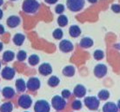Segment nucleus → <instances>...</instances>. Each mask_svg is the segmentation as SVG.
Returning <instances> with one entry per match:
<instances>
[{
    "label": "nucleus",
    "mask_w": 120,
    "mask_h": 112,
    "mask_svg": "<svg viewBox=\"0 0 120 112\" xmlns=\"http://www.w3.org/2000/svg\"><path fill=\"white\" fill-rule=\"evenodd\" d=\"M22 8L26 13H35L39 9V3L37 0H24Z\"/></svg>",
    "instance_id": "f257e3e1"
},
{
    "label": "nucleus",
    "mask_w": 120,
    "mask_h": 112,
    "mask_svg": "<svg viewBox=\"0 0 120 112\" xmlns=\"http://www.w3.org/2000/svg\"><path fill=\"white\" fill-rule=\"evenodd\" d=\"M51 106L57 111L63 110L66 106V101L62 96H55L51 99Z\"/></svg>",
    "instance_id": "f03ea898"
},
{
    "label": "nucleus",
    "mask_w": 120,
    "mask_h": 112,
    "mask_svg": "<svg viewBox=\"0 0 120 112\" xmlns=\"http://www.w3.org/2000/svg\"><path fill=\"white\" fill-rule=\"evenodd\" d=\"M66 5L71 11H79L84 8V0H66Z\"/></svg>",
    "instance_id": "7ed1b4c3"
},
{
    "label": "nucleus",
    "mask_w": 120,
    "mask_h": 112,
    "mask_svg": "<svg viewBox=\"0 0 120 112\" xmlns=\"http://www.w3.org/2000/svg\"><path fill=\"white\" fill-rule=\"evenodd\" d=\"M84 103L90 110H97L99 108L100 100L96 97H87L84 98Z\"/></svg>",
    "instance_id": "20e7f679"
},
{
    "label": "nucleus",
    "mask_w": 120,
    "mask_h": 112,
    "mask_svg": "<svg viewBox=\"0 0 120 112\" xmlns=\"http://www.w3.org/2000/svg\"><path fill=\"white\" fill-rule=\"evenodd\" d=\"M51 106L50 103L45 100L37 101L34 105V111L35 112H50Z\"/></svg>",
    "instance_id": "39448f33"
},
{
    "label": "nucleus",
    "mask_w": 120,
    "mask_h": 112,
    "mask_svg": "<svg viewBox=\"0 0 120 112\" xmlns=\"http://www.w3.org/2000/svg\"><path fill=\"white\" fill-rule=\"evenodd\" d=\"M18 103V105L21 107V108L26 109H29L31 106V104H32V99H31V97L29 95L24 94L19 97Z\"/></svg>",
    "instance_id": "423d86ee"
},
{
    "label": "nucleus",
    "mask_w": 120,
    "mask_h": 112,
    "mask_svg": "<svg viewBox=\"0 0 120 112\" xmlns=\"http://www.w3.org/2000/svg\"><path fill=\"white\" fill-rule=\"evenodd\" d=\"M40 80L38 77H30L26 83V88L30 91H36L40 88Z\"/></svg>",
    "instance_id": "0eeeda50"
},
{
    "label": "nucleus",
    "mask_w": 120,
    "mask_h": 112,
    "mask_svg": "<svg viewBox=\"0 0 120 112\" xmlns=\"http://www.w3.org/2000/svg\"><path fill=\"white\" fill-rule=\"evenodd\" d=\"M107 74V67L103 64H97L94 68V75L98 78H102Z\"/></svg>",
    "instance_id": "6e6552de"
},
{
    "label": "nucleus",
    "mask_w": 120,
    "mask_h": 112,
    "mask_svg": "<svg viewBox=\"0 0 120 112\" xmlns=\"http://www.w3.org/2000/svg\"><path fill=\"white\" fill-rule=\"evenodd\" d=\"M74 46L72 44V43L71 41L67 39L62 40L59 43V49L62 52H64V53H68V52H71L73 50Z\"/></svg>",
    "instance_id": "1a4fd4ad"
},
{
    "label": "nucleus",
    "mask_w": 120,
    "mask_h": 112,
    "mask_svg": "<svg viewBox=\"0 0 120 112\" xmlns=\"http://www.w3.org/2000/svg\"><path fill=\"white\" fill-rule=\"evenodd\" d=\"M15 70L13 68H11V67H4L1 72L3 78L6 79V80H11L15 76Z\"/></svg>",
    "instance_id": "9d476101"
},
{
    "label": "nucleus",
    "mask_w": 120,
    "mask_h": 112,
    "mask_svg": "<svg viewBox=\"0 0 120 112\" xmlns=\"http://www.w3.org/2000/svg\"><path fill=\"white\" fill-rule=\"evenodd\" d=\"M38 72L43 76H49L52 72V67L48 63L42 64L38 68Z\"/></svg>",
    "instance_id": "9b49d317"
},
{
    "label": "nucleus",
    "mask_w": 120,
    "mask_h": 112,
    "mask_svg": "<svg viewBox=\"0 0 120 112\" xmlns=\"http://www.w3.org/2000/svg\"><path fill=\"white\" fill-rule=\"evenodd\" d=\"M21 23V19L18 16H11L7 19V25L10 28H15L18 26Z\"/></svg>",
    "instance_id": "f8f14e48"
},
{
    "label": "nucleus",
    "mask_w": 120,
    "mask_h": 112,
    "mask_svg": "<svg viewBox=\"0 0 120 112\" xmlns=\"http://www.w3.org/2000/svg\"><path fill=\"white\" fill-rule=\"evenodd\" d=\"M73 94L75 95L76 97H78V98L84 97L86 94V89L82 84H78L73 90Z\"/></svg>",
    "instance_id": "ddd939ff"
},
{
    "label": "nucleus",
    "mask_w": 120,
    "mask_h": 112,
    "mask_svg": "<svg viewBox=\"0 0 120 112\" xmlns=\"http://www.w3.org/2000/svg\"><path fill=\"white\" fill-rule=\"evenodd\" d=\"M103 112H118V108L114 103L108 102L103 106Z\"/></svg>",
    "instance_id": "4468645a"
},
{
    "label": "nucleus",
    "mask_w": 120,
    "mask_h": 112,
    "mask_svg": "<svg viewBox=\"0 0 120 112\" xmlns=\"http://www.w3.org/2000/svg\"><path fill=\"white\" fill-rule=\"evenodd\" d=\"M2 95L4 98H7V99H11L12 97L15 96V90L14 89L11 88V87H4L2 90Z\"/></svg>",
    "instance_id": "2eb2a0df"
},
{
    "label": "nucleus",
    "mask_w": 120,
    "mask_h": 112,
    "mask_svg": "<svg viewBox=\"0 0 120 112\" xmlns=\"http://www.w3.org/2000/svg\"><path fill=\"white\" fill-rule=\"evenodd\" d=\"M15 86L17 90L19 92H24L26 90V83L23 78H18L16 80Z\"/></svg>",
    "instance_id": "dca6fc26"
},
{
    "label": "nucleus",
    "mask_w": 120,
    "mask_h": 112,
    "mask_svg": "<svg viewBox=\"0 0 120 112\" xmlns=\"http://www.w3.org/2000/svg\"><path fill=\"white\" fill-rule=\"evenodd\" d=\"M93 40L90 37H84V38H82L80 40V43H79V45L80 47L84 49H88V48H90L91 46L93 45Z\"/></svg>",
    "instance_id": "f3484780"
},
{
    "label": "nucleus",
    "mask_w": 120,
    "mask_h": 112,
    "mask_svg": "<svg viewBox=\"0 0 120 112\" xmlns=\"http://www.w3.org/2000/svg\"><path fill=\"white\" fill-rule=\"evenodd\" d=\"M69 34L71 37H78L81 35V29L78 25H71L69 29Z\"/></svg>",
    "instance_id": "a211bd4d"
},
{
    "label": "nucleus",
    "mask_w": 120,
    "mask_h": 112,
    "mask_svg": "<svg viewBox=\"0 0 120 112\" xmlns=\"http://www.w3.org/2000/svg\"><path fill=\"white\" fill-rule=\"evenodd\" d=\"M63 74L67 77H71L75 75V68L72 65L65 66L63 69Z\"/></svg>",
    "instance_id": "6ab92c4d"
},
{
    "label": "nucleus",
    "mask_w": 120,
    "mask_h": 112,
    "mask_svg": "<svg viewBox=\"0 0 120 112\" xmlns=\"http://www.w3.org/2000/svg\"><path fill=\"white\" fill-rule=\"evenodd\" d=\"M24 39H25V36L24 35L21 33H17L13 37V43H15L17 46H21L24 42Z\"/></svg>",
    "instance_id": "aec40b11"
},
{
    "label": "nucleus",
    "mask_w": 120,
    "mask_h": 112,
    "mask_svg": "<svg viewBox=\"0 0 120 112\" xmlns=\"http://www.w3.org/2000/svg\"><path fill=\"white\" fill-rule=\"evenodd\" d=\"M15 58V54H14V52L11 51H6L4 52L3 54V60L4 62H6V63H8V62H11Z\"/></svg>",
    "instance_id": "412c9836"
},
{
    "label": "nucleus",
    "mask_w": 120,
    "mask_h": 112,
    "mask_svg": "<svg viewBox=\"0 0 120 112\" xmlns=\"http://www.w3.org/2000/svg\"><path fill=\"white\" fill-rule=\"evenodd\" d=\"M13 109V104L11 102L4 103L0 106V112H12Z\"/></svg>",
    "instance_id": "4be33fe9"
},
{
    "label": "nucleus",
    "mask_w": 120,
    "mask_h": 112,
    "mask_svg": "<svg viewBox=\"0 0 120 112\" xmlns=\"http://www.w3.org/2000/svg\"><path fill=\"white\" fill-rule=\"evenodd\" d=\"M109 97H110V92L107 90H102L99 91L98 94V98L101 101L107 100Z\"/></svg>",
    "instance_id": "5701e85b"
},
{
    "label": "nucleus",
    "mask_w": 120,
    "mask_h": 112,
    "mask_svg": "<svg viewBox=\"0 0 120 112\" xmlns=\"http://www.w3.org/2000/svg\"><path fill=\"white\" fill-rule=\"evenodd\" d=\"M57 24H58V25H59L60 27H64V26H66L68 24V18H67V17L65 15L61 14L57 18Z\"/></svg>",
    "instance_id": "b1692460"
},
{
    "label": "nucleus",
    "mask_w": 120,
    "mask_h": 112,
    "mask_svg": "<svg viewBox=\"0 0 120 112\" xmlns=\"http://www.w3.org/2000/svg\"><path fill=\"white\" fill-rule=\"evenodd\" d=\"M59 83H60L59 78L56 76H51L48 80V85L51 86V87H57V85L59 84Z\"/></svg>",
    "instance_id": "393cba45"
},
{
    "label": "nucleus",
    "mask_w": 120,
    "mask_h": 112,
    "mask_svg": "<svg viewBox=\"0 0 120 112\" xmlns=\"http://www.w3.org/2000/svg\"><path fill=\"white\" fill-rule=\"evenodd\" d=\"M39 61H40L39 57L38 56V55H35V54L30 56V58H29V59H28V62H29L30 65H31V66H35V65H37V64L39 63Z\"/></svg>",
    "instance_id": "a878e982"
},
{
    "label": "nucleus",
    "mask_w": 120,
    "mask_h": 112,
    "mask_svg": "<svg viewBox=\"0 0 120 112\" xmlns=\"http://www.w3.org/2000/svg\"><path fill=\"white\" fill-rule=\"evenodd\" d=\"M93 57H94V58H95L96 60L100 61L105 58V53H104V51H101V50H97V51H95L94 53H93Z\"/></svg>",
    "instance_id": "bb28decb"
},
{
    "label": "nucleus",
    "mask_w": 120,
    "mask_h": 112,
    "mask_svg": "<svg viewBox=\"0 0 120 112\" xmlns=\"http://www.w3.org/2000/svg\"><path fill=\"white\" fill-rule=\"evenodd\" d=\"M52 36L54 37L55 39L57 40H60L64 36V32L63 30H61V29H56V30L53 31V33H52Z\"/></svg>",
    "instance_id": "cd10ccee"
},
{
    "label": "nucleus",
    "mask_w": 120,
    "mask_h": 112,
    "mask_svg": "<svg viewBox=\"0 0 120 112\" xmlns=\"http://www.w3.org/2000/svg\"><path fill=\"white\" fill-rule=\"evenodd\" d=\"M27 58V54L24 51H19L17 54V59H18L19 62H24Z\"/></svg>",
    "instance_id": "c85d7f7f"
},
{
    "label": "nucleus",
    "mask_w": 120,
    "mask_h": 112,
    "mask_svg": "<svg viewBox=\"0 0 120 112\" xmlns=\"http://www.w3.org/2000/svg\"><path fill=\"white\" fill-rule=\"evenodd\" d=\"M82 106H83L82 102L79 100H75L71 104V108L74 109V110H79V109H81Z\"/></svg>",
    "instance_id": "c756f323"
},
{
    "label": "nucleus",
    "mask_w": 120,
    "mask_h": 112,
    "mask_svg": "<svg viewBox=\"0 0 120 112\" xmlns=\"http://www.w3.org/2000/svg\"><path fill=\"white\" fill-rule=\"evenodd\" d=\"M55 11H56V13L61 15V14L64 11V6L63 4H57V5L55 7Z\"/></svg>",
    "instance_id": "7c9ffc66"
},
{
    "label": "nucleus",
    "mask_w": 120,
    "mask_h": 112,
    "mask_svg": "<svg viewBox=\"0 0 120 112\" xmlns=\"http://www.w3.org/2000/svg\"><path fill=\"white\" fill-rule=\"evenodd\" d=\"M61 95H62V97H63L64 99H67V98H69V97H71V91H70L69 90H64L62 91Z\"/></svg>",
    "instance_id": "2f4dec72"
},
{
    "label": "nucleus",
    "mask_w": 120,
    "mask_h": 112,
    "mask_svg": "<svg viewBox=\"0 0 120 112\" xmlns=\"http://www.w3.org/2000/svg\"><path fill=\"white\" fill-rule=\"evenodd\" d=\"M111 10L115 13H119L120 12V5L119 4H112L111 5Z\"/></svg>",
    "instance_id": "473e14b6"
},
{
    "label": "nucleus",
    "mask_w": 120,
    "mask_h": 112,
    "mask_svg": "<svg viewBox=\"0 0 120 112\" xmlns=\"http://www.w3.org/2000/svg\"><path fill=\"white\" fill-rule=\"evenodd\" d=\"M57 1H58V0H45V2L50 4H54L57 3Z\"/></svg>",
    "instance_id": "72a5a7b5"
},
{
    "label": "nucleus",
    "mask_w": 120,
    "mask_h": 112,
    "mask_svg": "<svg viewBox=\"0 0 120 112\" xmlns=\"http://www.w3.org/2000/svg\"><path fill=\"white\" fill-rule=\"evenodd\" d=\"M4 31H5V30H4V25L3 24H0V35H2V34L4 33Z\"/></svg>",
    "instance_id": "f704fd0d"
},
{
    "label": "nucleus",
    "mask_w": 120,
    "mask_h": 112,
    "mask_svg": "<svg viewBox=\"0 0 120 112\" xmlns=\"http://www.w3.org/2000/svg\"><path fill=\"white\" fill-rule=\"evenodd\" d=\"M90 3H91V4H95V3H97L98 2V0H88Z\"/></svg>",
    "instance_id": "c9c22d12"
},
{
    "label": "nucleus",
    "mask_w": 120,
    "mask_h": 112,
    "mask_svg": "<svg viewBox=\"0 0 120 112\" xmlns=\"http://www.w3.org/2000/svg\"><path fill=\"white\" fill-rule=\"evenodd\" d=\"M2 18H3V11L0 9V19H2Z\"/></svg>",
    "instance_id": "e433bc0d"
},
{
    "label": "nucleus",
    "mask_w": 120,
    "mask_h": 112,
    "mask_svg": "<svg viewBox=\"0 0 120 112\" xmlns=\"http://www.w3.org/2000/svg\"><path fill=\"white\" fill-rule=\"evenodd\" d=\"M117 108H118V109H120V100H118V101H117Z\"/></svg>",
    "instance_id": "4c0bfd02"
},
{
    "label": "nucleus",
    "mask_w": 120,
    "mask_h": 112,
    "mask_svg": "<svg viewBox=\"0 0 120 112\" xmlns=\"http://www.w3.org/2000/svg\"><path fill=\"white\" fill-rule=\"evenodd\" d=\"M3 47H4L3 43H2L0 42V51H2V50H3Z\"/></svg>",
    "instance_id": "58836bf2"
},
{
    "label": "nucleus",
    "mask_w": 120,
    "mask_h": 112,
    "mask_svg": "<svg viewBox=\"0 0 120 112\" xmlns=\"http://www.w3.org/2000/svg\"><path fill=\"white\" fill-rule=\"evenodd\" d=\"M3 4H4V0H0V6L2 5Z\"/></svg>",
    "instance_id": "ea45409f"
},
{
    "label": "nucleus",
    "mask_w": 120,
    "mask_h": 112,
    "mask_svg": "<svg viewBox=\"0 0 120 112\" xmlns=\"http://www.w3.org/2000/svg\"><path fill=\"white\" fill-rule=\"evenodd\" d=\"M0 69H1V63H0Z\"/></svg>",
    "instance_id": "a19ab883"
},
{
    "label": "nucleus",
    "mask_w": 120,
    "mask_h": 112,
    "mask_svg": "<svg viewBox=\"0 0 120 112\" xmlns=\"http://www.w3.org/2000/svg\"><path fill=\"white\" fill-rule=\"evenodd\" d=\"M11 1H16V0H11Z\"/></svg>",
    "instance_id": "79ce46f5"
},
{
    "label": "nucleus",
    "mask_w": 120,
    "mask_h": 112,
    "mask_svg": "<svg viewBox=\"0 0 120 112\" xmlns=\"http://www.w3.org/2000/svg\"><path fill=\"white\" fill-rule=\"evenodd\" d=\"M24 112H29V111H24Z\"/></svg>",
    "instance_id": "37998d69"
}]
</instances>
